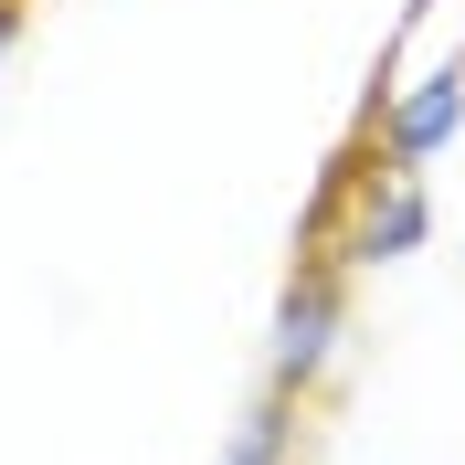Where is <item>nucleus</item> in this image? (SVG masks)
Instances as JSON below:
<instances>
[{
	"label": "nucleus",
	"mask_w": 465,
	"mask_h": 465,
	"mask_svg": "<svg viewBox=\"0 0 465 465\" xmlns=\"http://www.w3.org/2000/svg\"><path fill=\"white\" fill-rule=\"evenodd\" d=\"M434 243V180L402 170L381 138L349 127V148L318 170V202L296 223V254H328L339 275H381V264H402Z\"/></svg>",
	"instance_id": "f257e3e1"
},
{
	"label": "nucleus",
	"mask_w": 465,
	"mask_h": 465,
	"mask_svg": "<svg viewBox=\"0 0 465 465\" xmlns=\"http://www.w3.org/2000/svg\"><path fill=\"white\" fill-rule=\"evenodd\" d=\"M223 465H307V402H296V391H275V381H264L254 402H243V423H232Z\"/></svg>",
	"instance_id": "20e7f679"
},
{
	"label": "nucleus",
	"mask_w": 465,
	"mask_h": 465,
	"mask_svg": "<svg viewBox=\"0 0 465 465\" xmlns=\"http://www.w3.org/2000/svg\"><path fill=\"white\" fill-rule=\"evenodd\" d=\"M339 349H349V275L328 254H296L286 286H275V318H264V381L296 391V402H318Z\"/></svg>",
	"instance_id": "f03ea898"
},
{
	"label": "nucleus",
	"mask_w": 465,
	"mask_h": 465,
	"mask_svg": "<svg viewBox=\"0 0 465 465\" xmlns=\"http://www.w3.org/2000/svg\"><path fill=\"white\" fill-rule=\"evenodd\" d=\"M360 138H381L402 170H434L465 138V43H444L423 74H391L381 95H360Z\"/></svg>",
	"instance_id": "7ed1b4c3"
}]
</instances>
